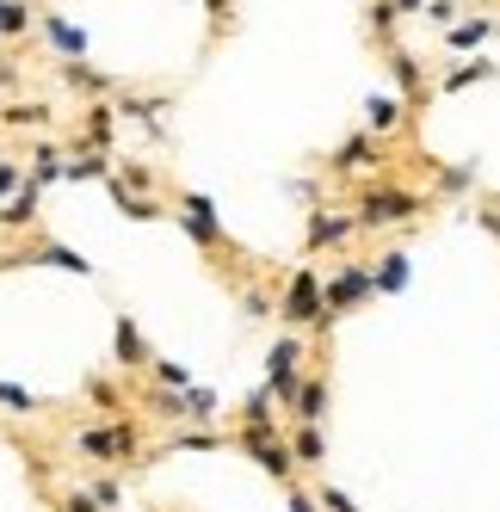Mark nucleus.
<instances>
[{
  "label": "nucleus",
  "instance_id": "nucleus-1",
  "mask_svg": "<svg viewBox=\"0 0 500 512\" xmlns=\"http://www.w3.org/2000/svg\"><path fill=\"white\" fill-rule=\"evenodd\" d=\"M75 451H81V457H93V463L130 469V463L142 457V432H136V420H130V414L105 420V426H75Z\"/></svg>",
  "mask_w": 500,
  "mask_h": 512
},
{
  "label": "nucleus",
  "instance_id": "nucleus-2",
  "mask_svg": "<svg viewBox=\"0 0 500 512\" xmlns=\"http://www.w3.org/2000/svg\"><path fill=\"white\" fill-rule=\"evenodd\" d=\"M278 321H291V327H328V315H321V272L315 266L291 272V284H284V297H278Z\"/></svg>",
  "mask_w": 500,
  "mask_h": 512
},
{
  "label": "nucleus",
  "instance_id": "nucleus-3",
  "mask_svg": "<svg viewBox=\"0 0 500 512\" xmlns=\"http://www.w3.org/2000/svg\"><path fill=\"white\" fill-rule=\"evenodd\" d=\"M365 297H377V284H371V266L365 260H346L328 284H321V315H346V309H359Z\"/></svg>",
  "mask_w": 500,
  "mask_h": 512
},
{
  "label": "nucleus",
  "instance_id": "nucleus-4",
  "mask_svg": "<svg viewBox=\"0 0 500 512\" xmlns=\"http://www.w3.org/2000/svg\"><path fill=\"white\" fill-rule=\"evenodd\" d=\"M297 383H303V340L284 334V340L266 352V395H278V408H291Z\"/></svg>",
  "mask_w": 500,
  "mask_h": 512
},
{
  "label": "nucleus",
  "instance_id": "nucleus-5",
  "mask_svg": "<svg viewBox=\"0 0 500 512\" xmlns=\"http://www.w3.org/2000/svg\"><path fill=\"white\" fill-rule=\"evenodd\" d=\"M402 216H420V198L414 192H365L359 198V216H352V229H389V223H402Z\"/></svg>",
  "mask_w": 500,
  "mask_h": 512
},
{
  "label": "nucleus",
  "instance_id": "nucleus-6",
  "mask_svg": "<svg viewBox=\"0 0 500 512\" xmlns=\"http://www.w3.org/2000/svg\"><path fill=\"white\" fill-rule=\"evenodd\" d=\"M328 401H334V389H328V377H303L297 383V395H291V420L297 426H321V420H328Z\"/></svg>",
  "mask_w": 500,
  "mask_h": 512
},
{
  "label": "nucleus",
  "instance_id": "nucleus-7",
  "mask_svg": "<svg viewBox=\"0 0 500 512\" xmlns=\"http://www.w3.org/2000/svg\"><path fill=\"white\" fill-rule=\"evenodd\" d=\"M241 451L254 457V463L272 475V482H284V488L297 482V457H291V445H284V438H254V445H241Z\"/></svg>",
  "mask_w": 500,
  "mask_h": 512
},
{
  "label": "nucleus",
  "instance_id": "nucleus-8",
  "mask_svg": "<svg viewBox=\"0 0 500 512\" xmlns=\"http://www.w3.org/2000/svg\"><path fill=\"white\" fill-rule=\"evenodd\" d=\"M180 210H186L180 223H186V235H192L198 247H217V241H223V229H217V210H210V198H204V192H186V198H180Z\"/></svg>",
  "mask_w": 500,
  "mask_h": 512
},
{
  "label": "nucleus",
  "instance_id": "nucleus-9",
  "mask_svg": "<svg viewBox=\"0 0 500 512\" xmlns=\"http://www.w3.org/2000/svg\"><path fill=\"white\" fill-rule=\"evenodd\" d=\"M56 75H62V87H68V93H87V99H105V93H112V75H99V68H93L87 56L62 62Z\"/></svg>",
  "mask_w": 500,
  "mask_h": 512
},
{
  "label": "nucleus",
  "instance_id": "nucleus-10",
  "mask_svg": "<svg viewBox=\"0 0 500 512\" xmlns=\"http://www.w3.org/2000/svg\"><path fill=\"white\" fill-rule=\"evenodd\" d=\"M38 198H44V192L25 179V186H19L7 204H0V229H13V235H19V229H38Z\"/></svg>",
  "mask_w": 500,
  "mask_h": 512
},
{
  "label": "nucleus",
  "instance_id": "nucleus-11",
  "mask_svg": "<svg viewBox=\"0 0 500 512\" xmlns=\"http://www.w3.org/2000/svg\"><path fill=\"white\" fill-rule=\"evenodd\" d=\"M38 25H44V38H50V44H56L68 62H75V56H87V31H81V25H68L62 13H44Z\"/></svg>",
  "mask_w": 500,
  "mask_h": 512
},
{
  "label": "nucleus",
  "instance_id": "nucleus-12",
  "mask_svg": "<svg viewBox=\"0 0 500 512\" xmlns=\"http://www.w3.org/2000/svg\"><path fill=\"white\" fill-rule=\"evenodd\" d=\"M284 445H291L297 469H321V463H328V438H321V426H297Z\"/></svg>",
  "mask_w": 500,
  "mask_h": 512
},
{
  "label": "nucleus",
  "instance_id": "nucleus-13",
  "mask_svg": "<svg viewBox=\"0 0 500 512\" xmlns=\"http://www.w3.org/2000/svg\"><path fill=\"white\" fill-rule=\"evenodd\" d=\"M365 130H371V136H396V130H402V99L371 93V99H365Z\"/></svg>",
  "mask_w": 500,
  "mask_h": 512
},
{
  "label": "nucleus",
  "instance_id": "nucleus-14",
  "mask_svg": "<svg viewBox=\"0 0 500 512\" xmlns=\"http://www.w3.org/2000/svg\"><path fill=\"white\" fill-rule=\"evenodd\" d=\"M50 118L56 112H50L44 99H13L7 112H0V124H7V130H50Z\"/></svg>",
  "mask_w": 500,
  "mask_h": 512
},
{
  "label": "nucleus",
  "instance_id": "nucleus-15",
  "mask_svg": "<svg viewBox=\"0 0 500 512\" xmlns=\"http://www.w3.org/2000/svg\"><path fill=\"white\" fill-rule=\"evenodd\" d=\"M112 352H118V364H124V371H142V364H149V346H142V334H136V321H130V315L118 321Z\"/></svg>",
  "mask_w": 500,
  "mask_h": 512
},
{
  "label": "nucleus",
  "instance_id": "nucleus-16",
  "mask_svg": "<svg viewBox=\"0 0 500 512\" xmlns=\"http://www.w3.org/2000/svg\"><path fill=\"white\" fill-rule=\"evenodd\" d=\"M105 192H112V204L130 216V223H155V216H161V204H155V198H142V192H124L112 173H105Z\"/></svg>",
  "mask_w": 500,
  "mask_h": 512
},
{
  "label": "nucleus",
  "instance_id": "nucleus-17",
  "mask_svg": "<svg viewBox=\"0 0 500 512\" xmlns=\"http://www.w3.org/2000/svg\"><path fill=\"white\" fill-rule=\"evenodd\" d=\"M346 235H352V216H334V210L309 216V247H340Z\"/></svg>",
  "mask_w": 500,
  "mask_h": 512
},
{
  "label": "nucleus",
  "instance_id": "nucleus-18",
  "mask_svg": "<svg viewBox=\"0 0 500 512\" xmlns=\"http://www.w3.org/2000/svg\"><path fill=\"white\" fill-rule=\"evenodd\" d=\"M62 161H68V155L56 149V142H38V155H31V173H25V179H31V186L44 192L50 179H62Z\"/></svg>",
  "mask_w": 500,
  "mask_h": 512
},
{
  "label": "nucleus",
  "instance_id": "nucleus-19",
  "mask_svg": "<svg viewBox=\"0 0 500 512\" xmlns=\"http://www.w3.org/2000/svg\"><path fill=\"white\" fill-rule=\"evenodd\" d=\"M112 118H118L112 105H87V136H81V149H99V155L112 149Z\"/></svg>",
  "mask_w": 500,
  "mask_h": 512
},
{
  "label": "nucleus",
  "instance_id": "nucleus-20",
  "mask_svg": "<svg viewBox=\"0 0 500 512\" xmlns=\"http://www.w3.org/2000/svg\"><path fill=\"white\" fill-rule=\"evenodd\" d=\"M81 494H87L99 512H118V506H124V488H118V475H87V482H81Z\"/></svg>",
  "mask_w": 500,
  "mask_h": 512
},
{
  "label": "nucleus",
  "instance_id": "nucleus-21",
  "mask_svg": "<svg viewBox=\"0 0 500 512\" xmlns=\"http://www.w3.org/2000/svg\"><path fill=\"white\" fill-rule=\"evenodd\" d=\"M371 284L377 290H408V253H383L371 266Z\"/></svg>",
  "mask_w": 500,
  "mask_h": 512
},
{
  "label": "nucleus",
  "instance_id": "nucleus-22",
  "mask_svg": "<svg viewBox=\"0 0 500 512\" xmlns=\"http://www.w3.org/2000/svg\"><path fill=\"white\" fill-rule=\"evenodd\" d=\"M494 75H500V62L476 56V62H463V68H451V75H445V93H463L470 81H494Z\"/></svg>",
  "mask_w": 500,
  "mask_h": 512
},
{
  "label": "nucleus",
  "instance_id": "nucleus-23",
  "mask_svg": "<svg viewBox=\"0 0 500 512\" xmlns=\"http://www.w3.org/2000/svg\"><path fill=\"white\" fill-rule=\"evenodd\" d=\"M149 414H155V420H180V426H186V420H192V414H186V389H149Z\"/></svg>",
  "mask_w": 500,
  "mask_h": 512
},
{
  "label": "nucleus",
  "instance_id": "nucleus-24",
  "mask_svg": "<svg viewBox=\"0 0 500 512\" xmlns=\"http://www.w3.org/2000/svg\"><path fill=\"white\" fill-rule=\"evenodd\" d=\"M105 173H112V167H105L99 149H75V155L62 161V179H105Z\"/></svg>",
  "mask_w": 500,
  "mask_h": 512
},
{
  "label": "nucleus",
  "instance_id": "nucleus-25",
  "mask_svg": "<svg viewBox=\"0 0 500 512\" xmlns=\"http://www.w3.org/2000/svg\"><path fill=\"white\" fill-rule=\"evenodd\" d=\"M377 161V149H371V136H352L346 149L334 155V173H359V167H371Z\"/></svg>",
  "mask_w": 500,
  "mask_h": 512
},
{
  "label": "nucleus",
  "instance_id": "nucleus-26",
  "mask_svg": "<svg viewBox=\"0 0 500 512\" xmlns=\"http://www.w3.org/2000/svg\"><path fill=\"white\" fill-rule=\"evenodd\" d=\"M389 68H396V81H402V93H408V99H420V87H426V75H420V62H414L408 50H389Z\"/></svg>",
  "mask_w": 500,
  "mask_h": 512
},
{
  "label": "nucleus",
  "instance_id": "nucleus-27",
  "mask_svg": "<svg viewBox=\"0 0 500 512\" xmlns=\"http://www.w3.org/2000/svg\"><path fill=\"white\" fill-rule=\"evenodd\" d=\"M309 494H315V512H365L359 500H352L346 488H334V482H315Z\"/></svg>",
  "mask_w": 500,
  "mask_h": 512
},
{
  "label": "nucleus",
  "instance_id": "nucleus-28",
  "mask_svg": "<svg viewBox=\"0 0 500 512\" xmlns=\"http://www.w3.org/2000/svg\"><path fill=\"white\" fill-rule=\"evenodd\" d=\"M488 31H494V19H463V25H451V31H445V44H451V50H476Z\"/></svg>",
  "mask_w": 500,
  "mask_h": 512
},
{
  "label": "nucleus",
  "instance_id": "nucleus-29",
  "mask_svg": "<svg viewBox=\"0 0 500 512\" xmlns=\"http://www.w3.org/2000/svg\"><path fill=\"white\" fill-rule=\"evenodd\" d=\"M365 19H371V31H377V44H383V50L396 44V7H389V0H371V13H365Z\"/></svg>",
  "mask_w": 500,
  "mask_h": 512
},
{
  "label": "nucleus",
  "instance_id": "nucleus-30",
  "mask_svg": "<svg viewBox=\"0 0 500 512\" xmlns=\"http://www.w3.org/2000/svg\"><path fill=\"white\" fill-rule=\"evenodd\" d=\"M31 31V7L25 0H7V7H0V38H25Z\"/></svg>",
  "mask_w": 500,
  "mask_h": 512
},
{
  "label": "nucleus",
  "instance_id": "nucleus-31",
  "mask_svg": "<svg viewBox=\"0 0 500 512\" xmlns=\"http://www.w3.org/2000/svg\"><path fill=\"white\" fill-rule=\"evenodd\" d=\"M149 364H155V389H192L186 364H173V358H149Z\"/></svg>",
  "mask_w": 500,
  "mask_h": 512
},
{
  "label": "nucleus",
  "instance_id": "nucleus-32",
  "mask_svg": "<svg viewBox=\"0 0 500 512\" xmlns=\"http://www.w3.org/2000/svg\"><path fill=\"white\" fill-rule=\"evenodd\" d=\"M470 186H476V161H457L439 173V192H470Z\"/></svg>",
  "mask_w": 500,
  "mask_h": 512
},
{
  "label": "nucleus",
  "instance_id": "nucleus-33",
  "mask_svg": "<svg viewBox=\"0 0 500 512\" xmlns=\"http://www.w3.org/2000/svg\"><path fill=\"white\" fill-rule=\"evenodd\" d=\"M87 401H93V408H105V414H124V401H118V389L105 383V377H87Z\"/></svg>",
  "mask_w": 500,
  "mask_h": 512
},
{
  "label": "nucleus",
  "instance_id": "nucleus-34",
  "mask_svg": "<svg viewBox=\"0 0 500 512\" xmlns=\"http://www.w3.org/2000/svg\"><path fill=\"white\" fill-rule=\"evenodd\" d=\"M0 408H13V414H38V395L19 389V383H0Z\"/></svg>",
  "mask_w": 500,
  "mask_h": 512
},
{
  "label": "nucleus",
  "instance_id": "nucleus-35",
  "mask_svg": "<svg viewBox=\"0 0 500 512\" xmlns=\"http://www.w3.org/2000/svg\"><path fill=\"white\" fill-rule=\"evenodd\" d=\"M217 445H223L217 432H180L173 438V451H217Z\"/></svg>",
  "mask_w": 500,
  "mask_h": 512
},
{
  "label": "nucleus",
  "instance_id": "nucleus-36",
  "mask_svg": "<svg viewBox=\"0 0 500 512\" xmlns=\"http://www.w3.org/2000/svg\"><path fill=\"white\" fill-rule=\"evenodd\" d=\"M19 186H25V167H19V161H0V204H7Z\"/></svg>",
  "mask_w": 500,
  "mask_h": 512
},
{
  "label": "nucleus",
  "instance_id": "nucleus-37",
  "mask_svg": "<svg viewBox=\"0 0 500 512\" xmlns=\"http://www.w3.org/2000/svg\"><path fill=\"white\" fill-rule=\"evenodd\" d=\"M56 512H99V506H93V500H87L81 488H68V494L56 500Z\"/></svg>",
  "mask_w": 500,
  "mask_h": 512
},
{
  "label": "nucleus",
  "instance_id": "nucleus-38",
  "mask_svg": "<svg viewBox=\"0 0 500 512\" xmlns=\"http://www.w3.org/2000/svg\"><path fill=\"white\" fill-rule=\"evenodd\" d=\"M420 13H433V19H439V25H445V19H451V13H457V0H426V7H420Z\"/></svg>",
  "mask_w": 500,
  "mask_h": 512
},
{
  "label": "nucleus",
  "instance_id": "nucleus-39",
  "mask_svg": "<svg viewBox=\"0 0 500 512\" xmlns=\"http://www.w3.org/2000/svg\"><path fill=\"white\" fill-rule=\"evenodd\" d=\"M291 512H315V494H309V488H297V482H291Z\"/></svg>",
  "mask_w": 500,
  "mask_h": 512
},
{
  "label": "nucleus",
  "instance_id": "nucleus-40",
  "mask_svg": "<svg viewBox=\"0 0 500 512\" xmlns=\"http://www.w3.org/2000/svg\"><path fill=\"white\" fill-rule=\"evenodd\" d=\"M210 25H217V31L229 25V0H210Z\"/></svg>",
  "mask_w": 500,
  "mask_h": 512
},
{
  "label": "nucleus",
  "instance_id": "nucleus-41",
  "mask_svg": "<svg viewBox=\"0 0 500 512\" xmlns=\"http://www.w3.org/2000/svg\"><path fill=\"white\" fill-rule=\"evenodd\" d=\"M389 7H396V13H420V7H426V0H389Z\"/></svg>",
  "mask_w": 500,
  "mask_h": 512
},
{
  "label": "nucleus",
  "instance_id": "nucleus-42",
  "mask_svg": "<svg viewBox=\"0 0 500 512\" xmlns=\"http://www.w3.org/2000/svg\"><path fill=\"white\" fill-rule=\"evenodd\" d=\"M25 7H44V0H25Z\"/></svg>",
  "mask_w": 500,
  "mask_h": 512
},
{
  "label": "nucleus",
  "instance_id": "nucleus-43",
  "mask_svg": "<svg viewBox=\"0 0 500 512\" xmlns=\"http://www.w3.org/2000/svg\"><path fill=\"white\" fill-rule=\"evenodd\" d=\"M494 31H500V19H494Z\"/></svg>",
  "mask_w": 500,
  "mask_h": 512
},
{
  "label": "nucleus",
  "instance_id": "nucleus-44",
  "mask_svg": "<svg viewBox=\"0 0 500 512\" xmlns=\"http://www.w3.org/2000/svg\"><path fill=\"white\" fill-rule=\"evenodd\" d=\"M0 7H7V0H0Z\"/></svg>",
  "mask_w": 500,
  "mask_h": 512
}]
</instances>
